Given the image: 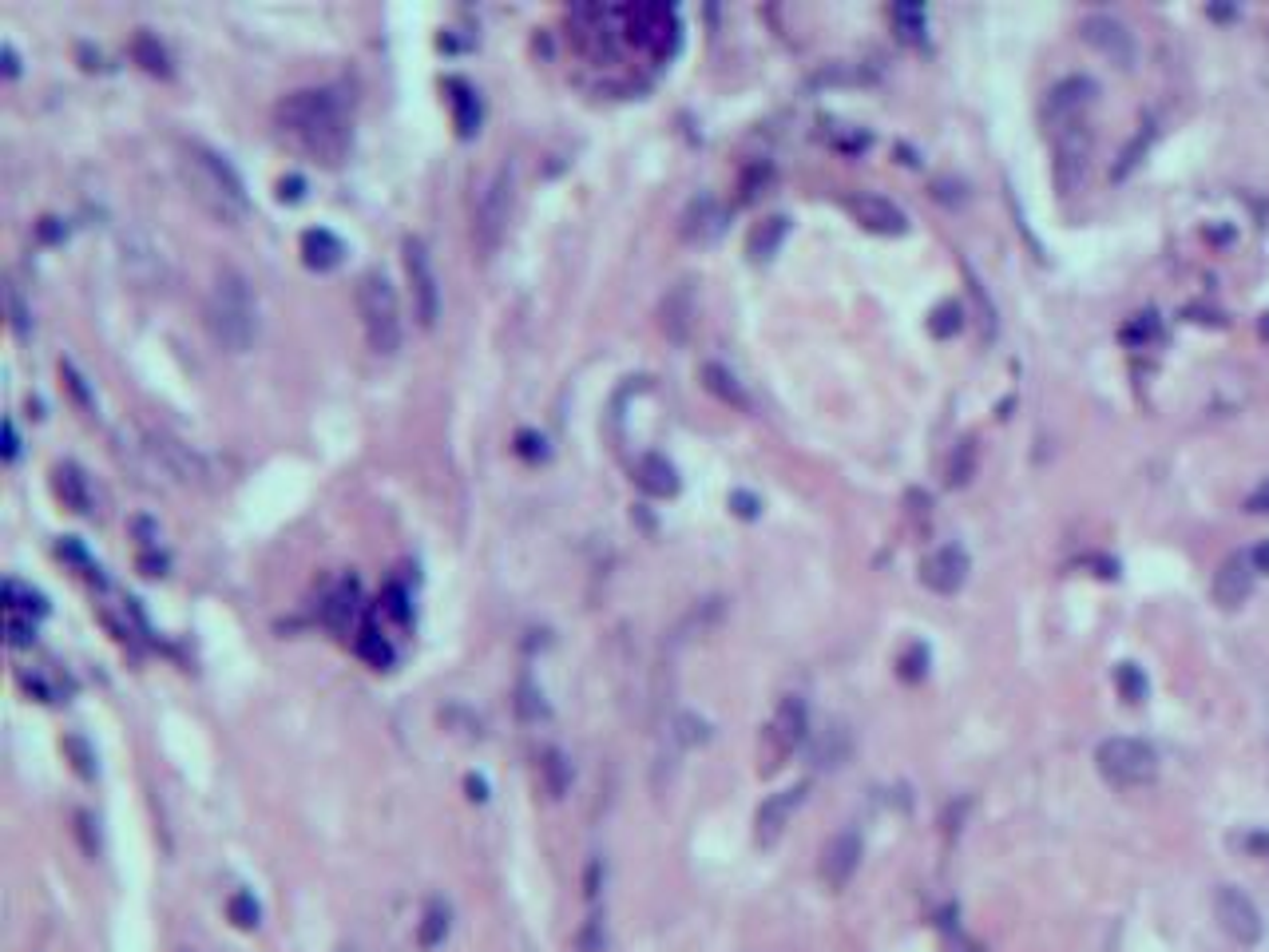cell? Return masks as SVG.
I'll return each instance as SVG.
<instances>
[{
	"instance_id": "obj_14",
	"label": "cell",
	"mask_w": 1269,
	"mask_h": 952,
	"mask_svg": "<svg viewBox=\"0 0 1269 952\" xmlns=\"http://www.w3.org/2000/svg\"><path fill=\"white\" fill-rule=\"evenodd\" d=\"M623 21H627V36H631L634 44H643V48L651 52H671L675 36H679L675 12L666 4H634V8L623 12Z\"/></svg>"
},
{
	"instance_id": "obj_46",
	"label": "cell",
	"mask_w": 1269,
	"mask_h": 952,
	"mask_svg": "<svg viewBox=\"0 0 1269 952\" xmlns=\"http://www.w3.org/2000/svg\"><path fill=\"white\" fill-rule=\"evenodd\" d=\"M1245 508H1249V513H1269V481L1245 496Z\"/></svg>"
},
{
	"instance_id": "obj_16",
	"label": "cell",
	"mask_w": 1269,
	"mask_h": 952,
	"mask_svg": "<svg viewBox=\"0 0 1269 952\" xmlns=\"http://www.w3.org/2000/svg\"><path fill=\"white\" fill-rule=\"evenodd\" d=\"M1095 96H1099V84H1095V79L1067 76L1064 84H1055V88L1047 92V100H1043V120L1071 128V124L1079 120V111H1087L1095 103Z\"/></svg>"
},
{
	"instance_id": "obj_8",
	"label": "cell",
	"mask_w": 1269,
	"mask_h": 952,
	"mask_svg": "<svg viewBox=\"0 0 1269 952\" xmlns=\"http://www.w3.org/2000/svg\"><path fill=\"white\" fill-rule=\"evenodd\" d=\"M401 255H405V274L413 286V306H417V322L432 326L436 314H441V283H436V270H432V255L425 247V238L409 234L401 242Z\"/></svg>"
},
{
	"instance_id": "obj_11",
	"label": "cell",
	"mask_w": 1269,
	"mask_h": 952,
	"mask_svg": "<svg viewBox=\"0 0 1269 952\" xmlns=\"http://www.w3.org/2000/svg\"><path fill=\"white\" fill-rule=\"evenodd\" d=\"M806 794H810V786H806V782H798V786L778 790V794H770V798L761 801L758 814H754V842H758L761 850H770V846H778V842H782V833L789 829L793 814L802 810Z\"/></svg>"
},
{
	"instance_id": "obj_22",
	"label": "cell",
	"mask_w": 1269,
	"mask_h": 952,
	"mask_svg": "<svg viewBox=\"0 0 1269 952\" xmlns=\"http://www.w3.org/2000/svg\"><path fill=\"white\" fill-rule=\"evenodd\" d=\"M718 231H722V210L711 195H698L683 215V238L686 242H707Z\"/></svg>"
},
{
	"instance_id": "obj_55",
	"label": "cell",
	"mask_w": 1269,
	"mask_h": 952,
	"mask_svg": "<svg viewBox=\"0 0 1269 952\" xmlns=\"http://www.w3.org/2000/svg\"><path fill=\"white\" fill-rule=\"evenodd\" d=\"M337 952H361L357 945H337Z\"/></svg>"
},
{
	"instance_id": "obj_13",
	"label": "cell",
	"mask_w": 1269,
	"mask_h": 952,
	"mask_svg": "<svg viewBox=\"0 0 1269 952\" xmlns=\"http://www.w3.org/2000/svg\"><path fill=\"white\" fill-rule=\"evenodd\" d=\"M148 453L155 457V464L167 472V477H175L183 485H199L206 477V461L187 445V440L171 437V433H163V429H152L148 433Z\"/></svg>"
},
{
	"instance_id": "obj_17",
	"label": "cell",
	"mask_w": 1269,
	"mask_h": 952,
	"mask_svg": "<svg viewBox=\"0 0 1269 952\" xmlns=\"http://www.w3.org/2000/svg\"><path fill=\"white\" fill-rule=\"evenodd\" d=\"M845 206H849V215L861 223L865 231H873V234H905L909 231V215L892 203V199H885V195L861 191V195H849Z\"/></svg>"
},
{
	"instance_id": "obj_53",
	"label": "cell",
	"mask_w": 1269,
	"mask_h": 952,
	"mask_svg": "<svg viewBox=\"0 0 1269 952\" xmlns=\"http://www.w3.org/2000/svg\"><path fill=\"white\" fill-rule=\"evenodd\" d=\"M1249 560H1254V567H1258V571H1266V576H1269V540H1266V544H1258V548L1249 552Z\"/></svg>"
},
{
	"instance_id": "obj_50",
	"label": "cell",
	"mask_w": 1269,
	"mask_h": 952,
	"mask_svg": "<svg viewBox=\"0 0 1269 952\" xmlns=\"http://www.w3.org/2000/svg\"><path fill=\"white\" fill-rule=\"evenodd\" d=\"M36 231H40V238H48V242H56V238H60V234H64V227H60V223H56V219H52V215H44V219H40V223H36Z\"/></svg>"
},
{
	"instance_id": "obj_43",
	"label": "cell",
	"mask_w": 1269,
	"mask_h": 952,
	"mask_svg": "<svg viewBox=\"0 0 1269 952\" xmlns=\"http://www.w3.org/2000/svg\"><path fill=\"white\" fill-rule=\"evenodd\" d=\"M924 667H929V651H924L920 644H913L909 647V655L901 659V675H905V679H920Z\"/></svg>"
},
{
	"instance_id": "obj_2",
	"label": "cell",
	"mask_w": 1269,
	"mask_h": 952,
	"mask_svg": "<svg viewBox=\"0 0 1269 952\" xmlns=\"http://www.w3.org/2000/svg\"><path fill=\"white\" fill-rule=\"evenodd\" d=\"M178 175L187 183L191 199L203 206V210H210L215 219H223V223H242V219H247V210H251L247 187L238 179V171H234L215 147H206L199 139L183 143V152H178Z\"/></svg>"
},
{
	"instance_id": "obj_23",
	"label": "cell",
	"mask_w": 1269,
	"mask_h": 952,
	"mask_svg": "<svg viewBox=\"0 0 1269 952\" xmlns=\"http://www.w3.org/2000/svg\"><path fill=\"white\" fill-rule=\"evenodd\" d=\"M346 255V247H341V238L326 227H314V231L302 234V258L310 270H333L337 262Z\"/></svg>"
},
{
	"instance_id": "obj_30",
	"label": "cell",
	"mask_w": 1269,
	"mask_h": 952,
	"mask_svg": "<svg viewBox=\"0 0 1269 952\" xmlns=\"http://www.w3.org/2000/svg\"><path fill=\"white\" fill-rule=\"evenodd\" d=\"M4 314H8V326H12V334L17 337H28L32 334V309H28L25 294H21V286L4 283Z\"/></svg>"
},
{
	"instance_id": "obj_29",
	"label": "cell",
	"mask_w": 1269,
	"mask_h": 952,
	"mask_svg": "<svg viewBox=\"0 0 1269 952\" xmlns=\"http://www.w3.org/2000/svg\"><path fill=\"white\" fill-rule=\"evenodd\" d=\"M845 754H849V734L841 726H829V730L817 734V743H813V762L817 766H841Z\"/></svg>"
},
{
	"instance_id": "obj_51",
	"label": "cell",
	"mask_w": 1269,
	"mask_h": 952,
	"mask_svg": "<svg viewBox=\"0 0 1269 952\" xmlns=\"http://www.w3.org/2000/svg\"><path fill=\"white\" fill-rule=\"evenodd\" d=\"M302 187H305V183L298 179V175H290V179H282V183H279V195H282V199H302Z\"/></svg>"
},
{
	"instance_id": "obj_26",
	"label": "cell",
	"mask_w": 1269,
	"mask_h": 952,
	"mask_svg": "<svg viewBox=\"0 0 1269 952\" xmlns=\"http://www.w3.org/2000/svg\"><path fill=\"white\" fill-rule=\"evenodd\" d=\"M449 928H453V909L445 901H429L421 921H417V945L421 949H441L449 941Z\"/></svg>"
},
{
	"instance_id": "obj_42",
	"label": "cell",
	"mask_w": 1269,
	"mask_h": 952,
	"mask_svg": "<svg viewBox=\"0 0 1269 952\" xmlns=\"http://www.w3.org/2000/svg\"><path fill=\"white\" fill-rule=\"evenodd\" d=\"M968 468H972V440H965V445L956 449V457L948 464V481H952V485H965Z\"/></svg>"
},
{
	"instance_id": "obj_15",
	"label": "cell",
	"mask_w": 1269,
	"mask_h": 952,
	"mask_svg": "<svg viewBox=\"0 0 1269 952\" xmlns=\"http://www.w3.org/2000/svg\"><path fill=\"white\" fill-rule=\"evenodd\" d=\"M1083 40H1087L1099 56H1107L1111 64H1118V68H1131L1135 56H1139L1135 32L1122 25V21H1115V17H1103V12L1083 21Z\"/></svg>"
},
{
	"instance_id": "obj_52",
	"label": "cell",
	"mask_w": 1269,
	"mask_h": 952,
	"mask_svg": "<svg viewBox=\"0 0 1269 952\" xmlns=\"http://www.w3.org/2000/svg\"><path fill=\"white\" fill-rule=\"evenodd\" d=\"M520 453H524V457H540V453H544V440L535 437V433H520Z\"/></svg>"
},
{
	"instance_id": "obj_40",
	"label": "cell",
	"mask_w": 1269,
	"mask_h": 952,
	"mask_svg": "<svg viewBox=\"0 0 1269 952\" xmlns=\"http://www.w3.org/2000/svg\"><path fill=\"white\" fill-rule=\"evenodd\" d=\"M892 21L901 25V36H913V40H920V28H924V12H920L916 4H897V8H892Z\"/></svg>"
},
{
	"instance_id": "obj_54",
	"label": "cell",
	"mask_w": 1269,
	"mask_h": 952,
	"mask_svg": "<svg viewBox=\"0 0 1269 952\" xmlns=\"http://www.w3.org/2000/svg\"><path fill=\"white\" fill-rule=\"evenodd\" d=\"M464 786H468V790H473V794H468V798H477V801H484V798H488V786H484V778H468V782H464Z\"/></svg>"
},
{
	"instance_id": "obj_10",
	"label": "cell",
	"mask_w": 1269,
	"mask_h": 952,
	"mask_svg": "<svg viewBox=\"0 0 1269 952\" xmlns=\"http://www.w3.org/2000/svg\"><path fill=\"white\" fill-rule=\"evenodd\" d=\"M1214 917H1218L1222 932L1238 945H1258L1266 937V921L1258 913V905L1245 897L1238 885H1222L1214 893Z\"/></svg>"
},
{
	"instance_id": "obj_38",
	"label": "cell",
	"mask_w": 1269,
	"mask_h": 952,
	"mask_svg": "<svg viewBox=\"0 0 1269 952\" xmlns=\"http://www.w3.org/2000/svg\"><path fill=\"white\" fill-rule=\"evenodd\" d=\"M64 750H68V758H72V766H76L79 778H92V774H96V766H92V762H96V754L88 750V743H84L79 734L64 738Z\"/></svg>"
},
{
	"instance_id": "obj_32",
	"label": "cell",
	"mask_w": 1269,
	"mask_h": 952,
	"mask_svg": "<svg viewBox=\"0 0 1269 952\" xmlns=\"http://www.w3.org/2000/svg\"><path fill=\"white\" fill-rule=\"evenodd\" d=\"M671 738H675V747H679V750L703 747V743L711 738V726H707V722L698 719V715H690V711H683V715L675 719V726H671Z\"/></svg>"
},
{
	"instance_id": "obj_4",
	"label": "cell",
	"mask_w": 1269,
	"mask_h": 952,
	"mask_svg": "<svg viewBox=\"0 0 1269 952\" xmlns=\"http://www.w3.org/2000/svg\"><path fill=\"white\" fill-rule=\"evenodd\" d=\"M354 298L369 350L381 354V358H393L401 350V341H405V322H401V302H397L393 283L381 270H365L357 278Z\"/></svg>"
},
{
	"instance_id": "obj_9",
	"label": "cell",
	"mask_w": 1269,
	"mask_h": 952,
	"mask_svg": "<svg viewBox=\"0 0 1269 952\" xmlns=\"http://www.w3.org/2000/svg\"><path fill=\"white\" fill-rule=\"evenodd\" d=\"M120 262H124V274L131 283L148 286V290L167 286V274H171V270H167V258H163L159 242H155L148 231L127 227V231L120 234Z\"/></svg>"
},
{
	"instance_id": "obj_5",
	"label": "cell",
	"mask_w": 1269,
	"mask_h": 952,
	"mask_svg": "<svg viewBox=\"0 0 1269 952\" xmlns=\"http://www.w3.org/2000/svg\"><path fill=\"white\" fill-rule=\"evenodd\" d=\"M1095 766H1099V774H1103L1111 786H1118V790H1135V786L1154 782V774H1159V754L1146 747L1142 738L1115 734V738L1099 743V750H1095Z\"/></svg>"
},
{
	"instance_id": "obj_18",
	"label": "cell",
	"mask_w": 1269,
	"mask_h": 952,
	"mask_svg": "<svg viewBox=\"0 0 1269 952\" xmlns=\"http://www.w3.org/2000/svg\"><path fill=\"white\" fill-rule=\"evenodd\" d=\"M920 580H924V588L937 595H952L965 588L968 580V556L965 548H956V544H944L937 548L924 564H920Z\"/></svg>"
},
{
	"instance_id": "obj_49",
	"label": "cell",
	"mask_w": 1269,
	"mask_h": 952,
	"mask_svg": "<svg viewBox=\"0 0 1269 952\" xmlns=\"http://www.w3.org/2000/svg\"><path fill=\"white\" fill-rule=\"evenodd\" d=\"M0 64H4V76H17L21 72V56L12 44H0Z\"/></svg>"
},
{
	"instance_id": "obj_48",
	"label": "cell",
	"mask_w": 1269,
	"mask_h": 952,
	"mask_svg": "<svg viewBox=\"0 0 1269 952\" xmlns=\"http://www.w3.org/2000/svg\"><path fill=\"white\" fill-rule=\"evenodd\" d=\"M17 453H21V437H17V425H12V421H4V461H17Z\"/></svg>"
},
{
	"instance_id": "obj_56",
	"label": "cell",
	"mask_w": 1269,
	"mask_h": 952,
	"mask_svg": "<svg viewBox=\"0 0 1269 952\" xmlns=\"http://www.w3.org/2000/svg\"><path fill=\"white\" fill-rule=\"evenodd\" d=\"M183 952H195V949H183Z\"/></svg>"
},
{
	"instance_id": "obj_24",
	"label": "cell",
	"mask_w": 1269,
	"mask_h": 952,
	"mask_svg": "<svg viewBox=\"0 0 1269 952\" xmlns=\"http://www.w3.org/2000/svg\"><path fill=\"white\" fill-rule=\"evenodd\" d=\"M789 234V219L786 215H766L761 223H754V231L746 238V255L754 258V262H766V258L778 255V247L786 242Z\"/></svg>"
},
{
	"instance_id": "obj_7",
	"label": "cell",
	"mask_w": 1269,
	"mask_h": 952,
	"mask_svg": "<svg viewBox=\"0 0 1269 952\" xmlns=\"http://www.w3.org/2000/svg\"><path fill=\"white\" fill-rule=\"evenodd\" d=\"M810 738V711H806V698L798 695H786L778 702V711H774V719L770 726L761 730V758H766V766L761 770L774 774L782 762H786L793 750L802 747Z\"/></svg>"
},
{
	"instance_id": "obj_33",
	"label": "cell",
	"mask_w": 1269,
	"mask_h": 952,
	"mask_svg": "<svg viewBox=\"0 0 1269 952\" xmlns=\"http://www.w3.org/2000/svg\"><path fill=\"white\" fill-rule=\"evenodd\" d=\"M449 88H453V107H457V128H460V135H473V128L481 124V107H477V96H473V92H468V88H464L460 79H453Z\"/></svg>"
},
{
	"instance_id": "obj_19",
	"label": "cell",
	"mask_w": 1269,
	"mask_h": 952,
	"mask_svg": "<svg viewBox=\"0 0 1269 952\" xmlns=\"http://www.w3.org/2000/svg\"><path fill=\"white\" fill-rule=\"evenodd\" d=\"M694 314H698V302H694V283L683 278V283H675L666 294H662L659 302V326L662 334L671 337L675 346H683L690 330H694Z\"/></svg>"
},
{
	"instance_id": "obj_44",
	"label": "cell",
	"mask_w": 1269,
	"mask_h": 952,
	"mask_svg": "<svg viewBox=\"0 0 1269 952\" xmlns=\"http://www.w3.org/2000/svg\"><path fill=\"white\" fill-rule=\"evenodd\" d=\"M60 373H64V382H68V389L76 393V401H79V405H92V393H88V386H84V377H79V369H76V365H72V361H60Z\"/></svg>"
},
{
	"instance_id": "obj_3",
	"label": "cell",
	"mask_w": 1269,
	"mask_h": 952,
	"mask_svg": "<svg viewBox=\"0 0 1269 952\" xmlns=\"http://www.w3.org/2000/svg\"><path fill=\"white\" fill-rule=\"evenodd\" d=\"M203 322L210 337L230 350V354H247L258 337V302H254L251 283L238 270H219L215 283L206 290Z\"/></svg>"
},
{
	"instance_id": "obj_37",
	"label": "cell",
	"mask_w": 1269,
	"mask_h": 952,
	"mask_svg": "<svg viewBox=\"0 0 1269 952\" xmlns=\"http://www.w3.org/2000/svg\"><path fill=\"white\" fill-rule=\"evenodd\" d=\"M357 655L369 659L373 667H389V659H393V651H389V644L381 639L378 631H361L357 635Z\"/></svg>"
},
{
	"instance_id": "obj_36",
	"label": "cell",
	"mask_w": 1269,
	"mask_h": 952,
	"mask_svg": "<svg viewBox=\"0 0 1269 952\" xmlns=\"http://www.w3.org/2000/svg\"><path fill=\"white\" fill-rule=\"evenodd\" d=\"M227 917L234 921V928H258L262 909H258V901H254L251 893H234L227 901Z\"/></svg>"
},
{
	"instance_id": "obj_27",
	"label": "cell",
	"mask_w": 1269,
	"mask_h": 952,
	"mask_svg": "<svg viewBox=\"0 0 1269 952\" xmlns=\"http://www.w3.org/2000/svg\"><path fill=\"white\" fill-rule=\"evenodd\" d=\"M56 492H60V500L72 513H92V485H88V477L79 472L76 464H60L56 468Z\"/></svg>"
},
{
	"instance_id": "obj_31",
	"label": "cell",
	"mask_w": 1269,
	"mask_h": 952,
	"mask_svg": "<svg viewBox=\"0 0 1269 952\" xmlns=\"http://www.w3.org/2000/svg\"><path fill=\"white\" fill-rule=\"evenodd\" d=\"M131 56H135V60H139V64H143L148 72H159V76H167V72H171V64H167V52H163V44L155 40L152 32H139V36L131 40Z\"/></svg>"
},
{
	"instance_id": "obj_35",
	"label": "cell",
	"mask_w": 1269,
	"mask_h": 952,
	"mask_svg": "<svg viewBox=\"0 0 1269 952\" xmlns=\"http://www.w3.org/2000/svg\"><path fill=\"white\" fill-rule=\"evenodd\" d=\"M1115 683H1118V695L1127 698V702H1142L1146 691H1150L1146 675H1142V667H1135V663H1118Z\"/></svg>"
},
{
	"instance_id": "obj_39",
	"label": "cell",
	"mask_w": 1269,
	"mask_h": 952,
	"mask_svg": "<svg viewBox=\"0 0 1269 952\" xmlns=\"http://www.w3.org/2000/svg\"><path fill=\"white\" fill-rule=\"evenodd\" d=\"M4 627H8V644H12V647H32V644H36V627H32V619H28V616H17V612H8Z\"/></svg>"
},
{
	"instance_id": "obj_41",
	"label": "cell",
	"mask_w": 1269,
	"mask_h": 952,
	"mask_svg": "<svg viewBox=\"0 0 1269 952\" xmlns=\"http://www.w3.org/2000/svg\"><path fill=\"white\" fill-rule=\"evenodd\" d=\"M576 949H580V952H604V949H608L604 925H599V921H587L584 932H580V941H576Z\"/></svg>"
},
{
	"instance_id": "obj_1",
	"label": "cell",
	"mask_w": 1269,
	"mask_h": 952,
	"mask_svg": "<svg viewBox=\"0 0 1269 952\" xmlns=\"http://www.w3.org/2000/svg\"><path fill=\"white\" fill-rule=\"evenodd\" d=\"M279 128L302 147V152L318 155L322 163H337L346 147H350V120L341 100L326 92V88H302L290 92L286 100L274 107Z\"/></svg>"
},
{
	"instance_id": "obj_34",
	"label": "cell",
	"mask_w": 1269,
	"mask_h": 952,
	"mask_svg": "<svg viewBox=\"0 0 1269 952\" xmlns=\"http://www.w3.org/2000/svg\"><path fill=\"white\" fill-rule=\"evenodd\" d=\"M516 715L524 722H540L548 715L544 695H540V687H535L532 679H520V687H516Z\"/></svg>"
},
{
	"instance_id": "obj_45",
	"label": "cell",
	"mask_w": 1269,
	"mask_h": 952,
	"mask_svg": "<svg viewBox=\"0 0 1269 952\" xmlns=\"http://www.w3.org/2000/svg\"><path fill=\"white\" fill-rule=\"evenodd\" d=\"M937 334H956L961 330V306H944L937 309V322H933Z\"/></svg>"
},
{
	"instance_id": "obj_20",
	"label": "cell",
	"mask_w": 1269,
	"mask_h": 952,
	"mask_svg": "<svg viewBox=\"0 0 1269 952\" xmlns=\"http://www.w3.org/2000/svg\"><path fill=\"white\" fill-rule=\"evenodd\" d=\"M1254 576H1258V567L1249 560V552H1234L1214 571V599H1218L1222 608H1242L1249 592H1254Z\"/></svg>"
},
{
	"instance_id": "obj_25",
	"label": "cell",
	"mask_w": 1269,
	"mask_h": 952,
	"mask_svg": "<svg viewBox=\"0 0 1269 952\" xmlns=\"http://www.w3.org/2000/svg\"><path fill=\"white\" fill-rule=\"evenodd\" d=\"M703 386L711 389L714 397L722 401V405H735V409H750V397H746V389L738 382L735 373L726 369V365H718V361H707L703 365Z\"/></svg>"
},
{
	"instance_id": "obj_28",
	"label": "cell",
	"mask_w": 1269,
	"mask_h": 952,
	"mask_svg": "<svg viewBox=\"0 0 1269 952\" xmlns=\"http://www.w3.org/2000/svg\"><path fill=\"white\" fill-rule=\"evenodd\" d=\"M540 778H544V790H548L552 798H563L567 786H572V762H567L559 750H548V754L540 758Z\"/></svg>"
},
{
	"instance_id": "obj_21",
	"label": "cell",
	"mask_w": 1269,
	"mask_h": 952,
	"mask_svg": "<svg viewBox=\"0 0 1269 952\" xmlns=\"http://www.w3.org/2000/svg\"><path fill=\"white\" fill-rule=\"evenodd\" d=\"M634 485L647 492V496H675L679 492V472H675V464L666 461L662 453H647V457H639L634 461Z\"/></svg>"
},
{
	"instance_id": "obj_12",
	"label": "cell",
	"mask_w": 1269,
	"mask_h": 952,
	"mask_svg": "<svg viewBox=\"0 0 1269 952\" xmlns=\"http://www.w3.org/2000/svg\"><path fill=\"white\" fill-rule=\"evenodd\" d=\"M861 833L857 829H838L829 842H825V850H821V861H817V874L825 881V889H834L841 893L853 874H857V865H861Z\"/></svg>"
},
{
	"instance_id": "obj_6",
	"label": "cell",
	"mask_w": 1269,
	"mask_h": 952,
	"mask_svg": "<svg viewBox=\"0 0 1269 952\" xmlns=\"http://www.w3.org/2000/svg\"><path fill=\"white\" fill-rule=\"evenodd\" d=\"M508 215H512V163H500L488 183H484L477 210H473V238L484 255H492L500 247L508 231Z\"/></svg>"
},
{
	"instance_id": "obj_47",
	"label": "cell",
	"mask_w": 1269,
	"mask_h": 952,
	"mask_svg": "<svg viewBox=\"0 0 1269 952\" xmlns=\"http://www.w3.org/2000/svg\"><path fill=\"white\" fill-rule=\"evenodd\" d=\"M730 508H735L738 516H746V520H750V516H758V500H754V496H746V492H735V496H730Z\"/></svg>"
}]
</instances>
